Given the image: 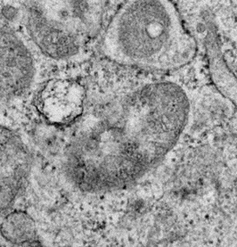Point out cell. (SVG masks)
Masks as SVG:
<instances>
[{
  "label": "cell",
  "mask_w": 237,
  "mask_h": 247,
  "mask_svg": "<svg viewBox=\"0 0 237 247\" xmlns=\"http://www.w3.org/2000/svg\"><path fill=\"white\" fill-rule=\"evenodd\" d=\"M87 97L86 89L79 82L69 79H55L41 88L36 105L47 122L57 127H67L82 115Z\"/></svg>",
  "instance_id": "obj_5"
},
{
  "label": "cell",
  "mask_w": 237,
  "mask_h": 247,
  "mask_svg": "<svg viewBox=\"0 0 237 247\" xmlns=\"http://www.w3.org/2000/svg\"><path fill=\"white\" fill-rule=\"evenodd\" d=\"M184 89L169 81L138 86L114 98L86 103L59 155L66 181L85 194L135 184L177 144L188 121Z\"/></svg>",
  "instance_id": "obj_1"
},
{
  "label": "cell",
  "mask_w": 237,
  "mask_h": 247,
  "mask_svg": "<svg viewBox=\"0 0 237 247\" xmlns=\"http://www.w3.org/2000/svg\"><path fill=\"white\" fill-rule=\"evenodd\" d=\"M108 0H21L19 22L35 46L56 60L85 51L102 28ZM13 21V22H14Z\"/></svg>",
  "instance_id": "obj_3"
},
{
  "label": "cell",
  "mask_w": 237,
  "mask_h": 247,
  "mask_svg": "<svg viewBox=\"0 0 237 247\" xmlns=\"http://www.w3.org/2000/svg\"><path fill=\"white\" fill-rule=\"evenodd\" d=\"M0 201L1 211H8L26 184L31 156L21 138L6 127H1Z\"/></svg>",
  "instance_id": "obj_6"
},
{
  "label": "cell",
  "mask_w": 237,
  "mask_h": 247,
  "mask_svg": "<svg viewBox=\"0 0 237 247\" xmlns=\"http://www.w3.org/2000/svg\"><path fill=\"white\" fill-rule=\"evenodd\" d=\"M3 237L16 246H40L34 220L25 211H13L2 219Z\"/></svg>",
  "instance_id": "obj_8"
},
{
  "label": "cell",
  "mask_w": 237,
  "mask_h": 247,
  "mask_svg": "<svg viewBox=\"0 0 237 247\" xmlns=\"http://www.w3.org/2000/svg\"><path fill=\"white\" fill-rule=\"evenodd\" d=\"M196 41L170 0H127L108 23L102 52L120 65L175 70L191 62Z\"/></svg>",
  "instance_id": "obj_2"
},
{
  "label": "cell",
  "mask_w": 237,
  "mask_h": 247,
  "mask_svg": "<svg viewBox=\"0 0 237 247\" xmlns=\"http://www.w3.org/2000/svg\"><path fill=\"white\" fill-rule=\"evenodd\" d=\"M35 74L34 60L21 37L11 26L1 24V98L22 94Z\"/></svg>",
  "instance_id": "obj_4"
},
{
  "label": "cell",
  "mask_w": 237,
  "mask_h": 247,
  "mask_svg": "<svg viewBox=\"0 0 237 247\" xmlns=\"http://www.w3.org/2000/svg\"><path fill=\"white\" fill-rule=\"evenodd\" d=\"M207 53L211 79L218 90L237 106V78L224 61L214 32L207 36Z\"/></svg>",
  "instance_id": "obj_7"
}]
</instances>
